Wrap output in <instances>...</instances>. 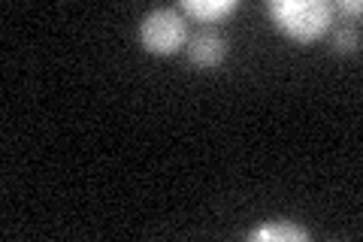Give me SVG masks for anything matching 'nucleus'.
Returning <instances> with one entry per match:
<instances>
[{
  "mask_svg": "<svg viewBox=\"0 0 363 242\" xmlns=\"http://www.w3.org/2000/svg\"><path fill=\"white\" fill-rule=\"evenodd\" d=\"M188 57L197 67L212 70V67H218L227 57V43L215 28H203L200 33H194V37L188 40Z\"/></svg>",
  "mask_w": 363,
  "mask_h": 242,
  "instance_id": "nucleus-3",
  "label": "nucleus"
},
{
  "mask_svg": "<svg viewBox=\"0 0 363 242\" xmlns=\"http://www.w3.org/2000/svg\"><path fill=\"white\" fill-rule=\"evenodd\" d=\"M339 9H345V13H360V0H342V4H339Z\"/></svg>",
  "mask_w": 363,
  "mask_h": 242,
  "instance_id": "nucleus-7",
  "label": "nucleus"
},
{
  "mask_svg": "<svg viewBox=\"0 0 363 242\" xmlns=\"http://www.w3.org/2000/svg\"><path fill=\"white\" fill-rule=\"evenodd\" d=\"M236 6H240L236 0H182V9L194 18H203V21L221 18L227 13H233Z\"/></svg>",
  "mask_w": 363,
  "mask_h": 242,
  "instance_id": "nucleus-4",
  "label": "nucleus"
},
{
  "mask_svg": "<svg viewBox=\"0 0 363 242\" xmlns=\"http://www.w3.org/2000/svg\"><path fill=\"white\" fill-rule=\"evenodd\" d=\"M330 43L339 55H354L360 49V28L357 25H339V28H333Z\"/></svg>",
  "mask_w": 363,
  "mask_h": 242,
  "instance_id": "nucleus-6",
  "label": "nucleus"
},
{
  "mask_svg": "<svg viewBox=\"0 0 363 242\" xmlns=\"http://www.w3.org/2000/svg\"><path fill=\"white\" fill-rule=\"evenodd\" d=\"M252 239H264V242H306L309 239V230L300 224H264L248 233Z\"/></svg>",
  "mask_w": 363,
  "mask_h": 242,
  "instance_id": "nucleus-5",
  "label": "nucleus"
},
{
  "mask_svg": "<svg viewBox=\"0 0 363 242\" xmlns=\"http://www.w3.org/2000/svg\"><path fill=\"white\" fill-rule=\"evenodd\" d=\"M140 40L145 52L152 55H173L182 49V43L188 40V21L176 6H161L152 9L149 16L140 21Z\"/></svg>",
  "mask_w": 363,
  "mask_h": 242,
  "instance_id": "nucleus-2",
  "label": "nucleus"
},
{
  "mask_svg": "<svg viewBox=\"0 0 363 242\" xmlns=\"http://www.w3.org/2000/svg\"><path fill=\"white\" fill-rule=\"evenodd\" d=\"M269 13L288 37L300 43H312L333 28L336 6L327 4V0H272Z\"/></svg>",
  "mask_w": 363,
  "mask_h": 242,
  "instance_id": "nucleus-1",
  "label": "nucleus"
}]
</instances>
